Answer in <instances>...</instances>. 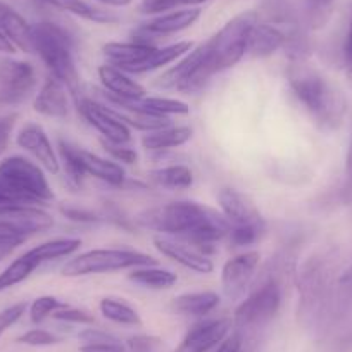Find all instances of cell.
I'll list each match as a JSON object with an SVG mask.
<instances>
[{
    "label": "cell",
    "mask_w": 352,
    "mask_h": 352,
    "mask_svg": "<svg viewBox=\"0 0 352 352\" xmlns=\"http://www.w3.org/2000/svg\"><path fill=\"white\" fill-rule=\"evenodd\" d=\"M135 221L144 228L182 239L199 252H212V243L230 233V223L221 211L190 201L169 202L157 208L142 211Z\"/></svg>",
    "instance_id": "cell-1"
},
{
    "label": "cell",
    "mask_w": 352,
    "mask_h": 352,
    "mask_svg": "<svg viewBox=\"0 0 352 352\" xmlns=\"http://www.w3.org/2000/svg\"><path fill=\"white\" fill-rule=\"evenodd\" d=\"M290 90L321 130H337L347 114V100L337 85L306 64L294 63L289 69Z\"/></svg>",
    "instance_id": "cell-2"
},
{
    "label": "cell",
    "mask_w": 352,
    "mask_h": 352,
    "mask_svg": "<svg viewBox=\"0 0 352 352\" xmlns=\"http://www.w3.org/2000/svg\"><path fill=\"white\" fill-rule=\"evenodd\" d=\"M299 289V323L307 330H320L333 307V268L324 254H314L302 263L297 272Z\"/></svg>",
    "instance_id": "cell-3"
},
{
    "label": "cell",
    "mask_w": 352,
    "mask_h": 352,
    "mask_svg": "<svg viewBox=\"0 0 352 352\" xmlns=\"http://www.w3.org/2000/svg\"><path fill=\"white\" fill-rule=\"evenodd\" d=\"M32 49L38 54L50 71V76L80 99V73L74 63L73 36L63 26L52 21H38L32 25Z\"/></svg>",
    "instance_id": "cell-4"
},
{
    "label": "cell",
    "mask_w": 352,
    "mask_h": 352,
    "mask_svg": "<svg viewBox=\"0 0 352 352\" xmlns=\"http://www.w3.org/2000/svg\"><path fill=\"white\" fill-rule=\"evenodd\" d=\"M0 194L28 206L45 204L54 199L42 166L23 155H11L0 162Z\"/></svg>",
    "instance_id": "cell-5"
},
{
    "label": "cell",
    "mask_w": 352,
    "mask_h": 352,
    "mask_svg": "<svg viewBox=\"0 0 352 352\" xmlns=\"http://www.w3.org/2000/svg\"><path fill=\"white\" fill-rule=\"evenodd\" d=\"M257 23H259L257 12L245 11L230 19L218 33L204 42L208 66L212 74L223 73L242 60L247 54L250 32Z\"/></svg>",
    "instance_id": "cell-6"
},
{
    "label": "cell",
    "mask_w": 352,
    "mask_h": 352,
    "mask_svg": "<svg viewBox=\"0 0 352 352\" xmlns=\"http://www.w3.org/2000/svg\"><path fill=\"white\" fill-rule=\"evenodd\" d=\"M282 283L275 280L252 283L249 296L240 302L233 316L236 331L240 335L256 333L268 327L282 306Z\"/></svg>",
    "instance_id": "cell-7"
},
{
    "label": "cell",
    "mask_w": 352,
    "mask_h": 352,
    "mask_svg": "<svg viewBox=\"0 0 352 352\" xmlns=\"http://www.w3.org/2000/svg\"><path fill=\"white\" fill-rule=\"evenodd\" d=\"M59 155L66 175L73 184L80 185L85 176L90 175L111 187H123L126 184V171L121 164L104 159L94 152L73 145L71 142L59 138Z\"/></svg>",
    "instance_id": "cell-8"
},
{
    "label": "cell",
    "mask_w": 352,
    "mask_h": 352,
    "mask_svg": "<svg viewBox=\"0 0 352 352\" xmlns=\"http://www.w3.org/2000/svg\"><path fill=\"white\" fill-rule=\"evenodd\" d=\"M157 264L154 257L130 249H94L73 257L63 266L64 276L100 275V273L133 270L137 266Z\"/></svg>",
    "instance_id": "cell-9"
},
{
    "label": "cell",
    "mask_w": 352,
    "mask_h": 352,
    "mask_svg": "<svg viewBox=\"0 0 352 352\" xmlns=\"http://www.w3.org/2000/svg\"><path fill=\"white\" fill-rule=\"evenodd\" d=\"M212 76L214 74L209 71L206 47L204 43H201L185 54L182 60L169 67L166 73H162L157 85L162 88H175L184 94H195L202 90Z\"/></svg>",
    "instance_id": "cell-10"
},
{
    "label": "cell",
    "mask_w": 352,
    "mask_h": 352,
    "mask_svg": "<svg viewBox=\"0 0 352 352\" xmlns=\"http://www.w3.org/2000/svg\"><path fill=\"white\" fill-rule=\"evenodd\" d=\"M36 71L32 63L19 59L0 60V106H18L35 92Z\"/></svg>",
    "instance_id": "cell-11"
},
{
    "label": "cell",
    "mask_w": 352,
    "mask_h": 352,
    "mask_svg": "<svg viewBox=\"0 0 352 352\" xmlns=\"http://www.w3.org/2000/svg\"><path fill=\"white\" fill-rule=\"evenodd\" d=\"M261 264V254L256 250L239 254L225 263L221 270L223 294L228 300H240L252 287Z\"/></svg>",
    "instance_id": "cell-12"
},
{
    "label": "cell",
    "mask_w": 352,
    "mask_h": 352,
    "mask_svg": "<svg viewBox=\"0 0 352 352\" xmlns=\"http://www.w3.org/2000/svg\"><path fill=\"white\" fill-rule=\"evenodd\" d=\"M78 111L85 118L88 124H92L97 131L104 137V140L111 144L126 145L131 140V130L109 109L102 104L96 102L87 97L76 99Z\"/></svg>",
    "instance_id": "cell-13"
},
{
    "label": "cell",
    "mask_w": 352,
    "mask_h": 352,
    "mask_svg": "<svg viewBox=\"0 0 352 352\" xmlns=\"http://www.w3.org/2000/svg\"><path fill=\"white\" fill-rule=\"evenodd\" d=\"M221 214L230 226H264V219L252 199L236 188H223L218 194Z\"/></svg>",
    "instance_id": "cell-14"
},
{
    "label": "cell",
    "mask_w": 352,
    "mask_h": 352,
    "mask_svg": "<svg viewBox=\"0 0 352 352\" xmlns=\"http://www.w3.org/2000/svg\"><path fill=\"white\" fill-rule=\"evenodd\" d=\"M232 323L226 318L218 320H204L195 323L182 344L175 349V352H208L212 347H218L223 340L230 335Z\"/></svg>",
    "instance_id": "cell-15"
},
{
    "label": "cell",
    "mask_w": 352,
    "mask_h": 352,
    "mask_svg": "<svg viewBox=\"0 0 352 352\" xmlns=\"http://www.w3.org/2000/svg\"><path fill=\"white\" fill-rule=\"evenodd\" d=\"M16 142L23 151L30 152L45 171L52 173V175H57L60 171V161L57 157V152L54 151L49 135L40 124L26 123L19 130Z\"/></svg>",
    "instance_id": "cell-16"
},
{
    "label": "cell",
    "mask_w": 352,
    "mask_h": 352,
    "mask_svg": "<svg viewBox=\"0 0 352 352\" xmlns=\"http://www.w3.org/2000/svg\"><path fill=\"white\" fill-rule=\"evenodd\" d=\"M154 247L162 256L169 257L175 263L182 264L184 268L192 270L195 273L208 275L214 270V264L206 254L199 252L195 247H188V243H185L184 240H176L168 235H155Z\"/></svg>",
    "instance_id": "cell-17"
},
{
    "label": "cell",
    "mask_w": 352,
    "mask_h": 352,
    "mask_svg": "<svg viewBox=\"0 0 352 352\" xmlns=\"http://www.w3.org/2000/svg\"><path fill=\"white\" fill-rule=\"evenodd\" d=\"M67 92L69 90L59 80L49 76L36 94L35 100H33V109L42 116L64 120L69 114V96H67Z\"/></svg>",
    "instance_id": "cell-18"
},
{
    "label": "cell",
    "mask_w": 352,
    "mask_h": 352,
    "mask_svg": "<svg viewBox=\"0 0 352 352\" xmlns=\"http://www.w3.org/2000/svg\"><path fill=\"white\" fill-rule=\"evenodd\" d=\"M106 99L111 106H123V107H131V109L144 111V113L155 114V116H182V114L190 113V107L188 104L182 102V100L176 99H168V97H140V99H120V97H114L106 94Z\"/></svg>",
    "instance_id": "cell-19"
},
{
    "label": "cell",
    "mask_w": 352,
    "mask_h": 352,
    "mask_svg": "<svg viewBox=\"0 0 352 352\" xmlns=\"http://www.w3.org/2000/svg\"><path fill=\"white\" fill-rule=\"evenodd\" d=\"M99 80L106 94L120 99H140L147 96L144 85L130 76V73L120 69L113 64H104L99 67Z\"/></svg>",
    "instance_id": "cell-20"
},
{
    "label": "cell",
    "mask_w": 352,
    "mask_h": 352,
    "mask_svg": "<svg viewBox=\"0 0 352 352\" xmlns=\"http://www.w3.org/2000/svg\"><path fill=\"white\" fill-rule=\"evenodd\" d=\"M289 35L270 23H257L249 36L247 54L252 57H270L287 47Z\"/></svg>",
    "instance_id": "cell-21"
},
{
    "label": "cell",
    "mask_w": 352,
    "mask_h": 352,
    "mask_svg": "<svg viewBox=\"0 0 352 352\" xmlns=\"http://www.w3.org/2000/svg\"><path fill=\"white\" fill-rule=\"evenodd\" d=\"M201 9L199 8H187V9H176V11H169L166 14L157 16V18L151 19L142 26V32L148 33V35H173L182 30H187L201 18Z\"/></svg>",
    "instance_id": "cell-22"
},
{
    "label": "cell",
    "mask_w": 352,
    "mask_h": 352,
    "mask_svg": "<svg viewBox=\"0 0 352 352\" xmlns=\"http://www.w3.org/2000/svg\"><path fill=\"white\" fill-rule=\"evenodd\" d=\"M0 33H4L16 49L23 52H33L32 49V25L26 23L19 12L0 2Z\"/></svg>",
    "instance_id": "cell-23"
},
{
    "label": "cell",
    "mask_w": 352,
    "mask_h": 352,
    "mask_svg": "<svg viewBox=\"0 0 352 352\" xmlns=\"http://www.w3.org/2000/svg\"><path fill=\"white\" fill-rule=\"evenodd\" d=\"M192 50V42H176L171 43V45H166L157 49L155 47L144 60L137 64H131V66L124 67L123 71L130 74H144V73H151V71L161 69V67L168 66V64L175 63L176 59H180L184 57L185 54L190 52Z\"/></svg>",
    "instance_id": "cell-24"
},
{
    "label": "cell",
    "mask_w": 352,
    "mask_h": 352,
    "mask_svg": "<svg viewBox=\"0 0 352 352\" xmlns=\"http://www.w3.org/2000/svg\"><path fill=\"white\" fill-rule=\"evenodd\" d=\"M155 47L144 40H133V42H109L104 45V56L109 64L118 66L120 69L137 64L144 60Z\"/></svg>",
    "instance_id": "cell-25"
},
{
    "label": "cell",
    "mask_w": 352,
    "mask_h": 352,
    "mask_svg": "<svg viewBox=\"0 0 352 352\" xmlns=\"http://www.w3.org/2000/svg\"><path fill=\"white\" fill-rule=\"evenodd\" d=\"M219 296L212 290H204V292H188L175 297L173 300V309L184 316L202 318L211 314L216 307L219 306Z\"/></svg>",
    "instance_id": "cell-26"
},
{
    "label": "cell",
    "mask_w": 352,
    "mask_h": 352,
    "mask_svg": "<svg viewBox=\"0 0 352 352\" xmlns=\"http://www.w3.org/2000/svg\"><path fill=\"white\" fill-rule=\"evenodd\" d=\"M192 128L188 126H166L161 130L148 131L142 137V147L152 152L169 151V148L182 147L192 138Z\"/></svg>",
    "instance_id": "cell-27"
},
{
    "label": "cell",
    "mask_w": 352,
    "mask_h": 352,
    "mask_svg": "<svg viewBox=\"0 0 352 352\" xmlns=\"http://www.w3.org/2000/svg\"><path fill=\"white\" fill-rule=\"evenodd\" d=\"M148 180L161 188L169 190H185L194 185V173L188 166L173 164L166 168L152 169L148 173Z\"/></svg>",
    "instance_id": "cell-28"
},
{
    "label": "cell",
    "mask_w": 352,
    "mask_h": 352,
    "mask_svg": "<svg viewBox=\"0 0 352 352\" xmlns=\"http://www.w3.org/2000/svg\"><path fill=\"white\" fill-rule=\"evenodd\" d=\"M111 111L126 124L128 128H135V130H140L148 133V131L161 130L171 124L169 118L164 116H155V114L144 113V111L131 109V107H123V106H111Z\"/></svg>",
    "instance_id": "cell-29"
},
{
    "label": "cell",
    "mask_w": 352,
    "mask_h": 352,
    "mask_svg": "<svg viewBox=\"0 0 352 352\" xmlns=\"http://www.w3.org/2000/svg\"><path fill=\"white\" fill-rule=\"evenodd\" d=\"M128 278H130L131 282L138 283V285L147 287V289H154V290L171 289V287L178 282L176 273H173L171 270L157 268V264H151V266H137V268L131 270Z\"/></svg>",
    "instance_id": "cell-30"
},
{
    "label": "cell",
    "mask_w": 352,
    "mask_h": 352,
    "mask_svg": "<svg viewBox=\"0 0 352 352\" xmlns=\"http://www.w3.org/2000/svg\"><path fill=\"white\" fill-rule=\"evenodd\" d=\"M40 264L42 263H40L30 250L23 254V256H19L18 259L12 261L8 268L0 273V292L11 289V287L18 285V283L25 282L28 276H32V273L35 272V270H38Z\"/></svg>",
    "instance_id": "cell-31"
},
{
    "label": "cell",
    "mask_w": 352,
    "mask_h": 352,
    "mask_svg": "<svg viewBox=\"0 0 352 352\" xmlns=\"http://www.w3.org/2000/svg\"><path fill=\"white\" fill-rule=\"evenodd\" d=\"M100 313L106 320L113 321V323L124 324V327H140L142 318L135 307L124 302L123 299H114V297H106L100 300L99 304Z\"/></svg>",
    "instance_id": "cell-32"
},
{
    "label": "cell",
    "mask_w": 352,
    "mask_h": 352,
    "mask_svg": "<svg viewBox=\"0 0 352 352\" xmlns=\"http://www.w3.org/2000/svg\"><path fill=\"white\" fill-rule=\"evenodd\" d=\"M40 2H45V4L52 6V8L71 12V14L74 16H80V18L88 19V21H96V23L116 21V16L100 11V9L97 8H92V6H88L87 2H83V0H40Z\"/></svg>",
    "instance_id": "cell-33"
},
{
    "label": "cell",
    "mask_w": 352,
    "mask_h": 352,
    "mask_svg": "<svg viewBox=\"0 0 352 352\" xmlns=\"http://www.w3.org/2000/svg\"><path fill=\"white\" fill-rule=\"evenodd\" d=\"M80 239H56L33 247V249H30V252H32L40 263H47V261L71 256V254H74L80 249Z\"/></svg>",
    "instance_id": "cell-34"
},
{
    "label": "cell",
    "mask_w": 352,
    "mask_h": 352,
    "mask_svg": "<svg viewBox=\"0 0 352 352\" xmlns=\"http://www.w3.org/2000/svg\"><path fill=\"white\" fill-rule=\"evenodd\" d=\"M333 307L338 314L352 309V266L345 270L340 278L335 282Z\"/></svg>",
    "instance_id": "cell-35"
},
{
    "label": "cell",
    "mask_w": 352,
    "mask_h": 352,
    "mask_svg": "<svg viewBox=\"0 0 352 352\" xmlns=\"http://www.w3.org/2000/svg\"><path fill=\"white\" fill-rule=\"evenodd\" d=\"M64 306H67V304L52 296L38 297V299L33 300L32 306H30V320H32L33 323H42L45 318L52 316L56 311L63 309Z\"/></svg>",
    "instance_id": "cell-36"
},
{
    "label": "cell",
    "mask_w": 352,
    "mask_h": 352,
    "mask_svg": "<svg viewBox=\"0 0 352 352\" xmlns=\"http://www.w3.org/2000/svg\"><path fill=\"white\" fill-rule=\"evenodd\" d=\"M264 232V226H232L228 233V239L233 247L252 245L261 239Z\"/></svg>",
    "instance_id": "cell-37"
},
{
    "label": "cell",
    "mask_w": 352,
    "mask_h": 352,
    "mask_svg": "<svg viewBox=\"0 0 352 352\" xmlns=\"http://www.w3.org/2000/svg\"><path fill=\"white\" fill-rule=\"evenodd\" d=\"M18 342L19 344L32 345V347H49V345L60 344L63 338L50 333V331L42 330V328H35V330H30L23 333L21 337H18Z\"/></svg>",
    "instance_id": "cell-38"
},
{
    "label": "cell",
    "mask_w": 352,
    "mask_h": 352,
    "mask_svg": "<svg viewBox=\"0 0 352 352\" xmlns=\"http://www.w3.org/2000/svg\"><path fill=\"white\" fill-rule=\"evenodd\" d=\"M52 318L57 321H64V323H74V324L96 323L94 314L87 313V311L83 309H76V307H71V306H64L63 309L56 311V313L52 314Z\"/></svg>",
    "instance_id": "cell-39"
},
{
    "label": "cell",
    "mask_w": 352,
    "mask_h": 352,
    "mask_svg": "<svg viewBox=\"0 0 352 352\" xmlns=\"http://www.w3.org/2000/svg\"><path fill=\"white\" fill-rule=\"evenodd\" d=\"M25 311H26L25 302L14 304V306L8 307V309L0 311V337H2V335H4L12 324H16L19 320H21Z\"/></svg>",
    "instance_id": "cell-40"
},
{
    "label": "cell",
    "mask_w": 352,
    "mask_h": 352,
    "mask_svg": "<svg viewBox=\"0 0 352 352\" xmlns=\"http://www.w3.org/2000/svg\"><path fill=\"white\" fill-rule=\"evenodd\" d=\"M104 147H106V151L109 152L118 162H124V164H137L138 154L135 148L128 147V145L111 144V142H106V140H104Z\"/></svg>",
    "instance_id": "cell-41"
},
{
    "label": "cell",
    "mask_w": 352,
    "mask_h": 352,
    "mask_svg": "<svg viewBox=\"0 0 352 352\" xmlns=\"http://www.w3.org/2000/svg\"><path fill=\"white\" fill-rule=\"evenodd\" d=\"M161 345V338L152 335H135L128 340V347L131 352H154Z\"/></svg>",
    "instance_id": "cell-42"
},
{
    "label": "cell",
    "mask_w": 352,
    "mask_h": 352,
    "mask_svg": "<svg viewBox=\"0 0 352 352\" xmlns=\"http://www.w3.org/2000/svg\"><path fill=\"white\" fill-rule=\"evenodd\" d=\"M83 344H107V342H120L114 335L106 333L102 330H96V328H87V330L80 331L78 335Z\"/></svg>",
    "instance_id": "cell-43"
},
{
    "label": "cell",
    "mask_w": 352,
    "mask_h": 352,
    "mask_svg": "<svg viewBox=\"0 0 352 352\" xmlns=\"http://www.w3.org/2000/svg\"><path fill=\"white\" fill-rule=\"evenodd\" d=\"M176 8V0H142L140 11L145 14H159Z\"/></svg>",
    "instance_id": "cell-44"
},
{
    "label": "cell",
    "mask_w": 352,
    "mask_h": 352,
    "mask_svg": "<svg viewBox=\"0 0 352 352\" xmlns=\"http://www.w3.org/2000/svg\"><path fill=\"white\" fill-rule=\"evenodd\" d=\"M242 345L243 337L235 330L218 345V349L214 352H242Z\"/></svg>",
    "instance_id": "cell-45"
},
{
    "label": "cell",
    "mask_w": 352,
    "mask_h": 352,
    "mask_svg": "<svg viewBox=\"0 0 352 352\" xmlns=\"http://www.w3.org/2000/svg\"><path fill=\"white\" fill-rule=\"evenodd\" d=\"M80 352H124L121 342H107V344H83Z\"/></svg>",
    "instance_id": "cell-46"
},
{
    "label": "cell",
    "mask_w": 352,
    "mask_h": 352,
    "mask_svg": "<svg viewBox=\"0 0 352 352\" xmlns=\"http://www.w3.org/2000/svg\"><path fill=\"white\" fill-rule=\"evenodd\" d=\"M14 116H0V152L4 151L6 145H8L12 128H14Z\"/></svg>",
    "instance_id": "cell-47"
},
{
    "label": "cell",
    "mask_w": 352,
    "mask_h": 352,
    "mask_svg": "<svg viewBox=\"0 0 352 352\" xmlns=\"http://www.w3.org/2000/svg\"><path fill=\"white\" fill-rule=\"evenodd\" d=\"M60 211H63V214H66L69 219H74V221H90L92 223V221H97V219H99L96 214H94V212L87 211V209L73 208V206H71V208H63Z\"/></svg>",
    "instance_id": "cell-48"
},
{
    "label": "cell",
    "mask_w": 352,
    "mask_h": 352,
    "mask_svg": "<svg viewBox=\"0 0 352 352\" xmlns=\"http://www.w3.org/2000/svg\"><path fill=\"white\" fill-rule=\"evenodd\" d=\"M344 57H345V64H347L349 69L352 71V19L351 25H349V32L347 36H345V45H344Z\"/></svg>",
    "instance_id": "cell-49"
},
{
    "label": "cell",
    "mask_w": 352,
    "mask_h": 352,
    "mask_svg": "<svg viewBox=\"0 0 352 352\" xmlns=\"http://www.w3.org/2000/svg\"><path fill=\"white\" fill-rule=\"evenodd\" d=\"M23 206H28V204H23V202L14 201V199L8 197V195L0 194V212H6L9 209H14V208H23Z\"/></svg>",
    "instance_id": "cell-50"
},
{
    "label": "cell",
    "mask_w": 352,
    "mask_h": 352,
    "mask_svg": "<svg viewBox=\"0 0 352 352\" xmlns=\"http://www.w3.org/2000/svg\"><path fill=\"white\" fill-rule=\"evenodd\" d=\"M345 176H347V188L352 192V145L349 147L347 159H345Z\"/></svg>",
    "instance_id": "cell-51"
},
{
    "label": "cell",
    "mask_w": 352,
    "mask_h": 352,
    "mask_svg": "<svg viewBox=\"0 0 352 352\" xmlns=\"http://www.w3.org/2000/svg\"><path fill=\"white\" fill-rule=\"evenodd\" d=\"M16 50V47L12 45L11 40L4 35V33H0V52L6 54H12Z\"/></svg>",
    "instance_id": "cell-52"
},
{
    "label": "cell",
    "mask_w": 352,
    "mask_h": 352,
    "mask_svg": "<svg viewBox=\"0 0 352 352\" xmlns=\"http://www.w3.org/2000/svg\"><path fill=\"white\" fill-rule=\"evenodd\" d=\"M96 2H100V4L113 6V8H126L130 6L133 0H96Z\"/></svg>",
    "instance_id": "cell-53"
},
{
    "label": "cell",
    "mask_w": 352,
    "mask_h": 352,
    "mask_svg": "<svg viewBox=\"0 0 352 352\" xmlns=\"http://www.w3.org/2000/svg\"><path fill=\"white\" fill-rule=\"evenodd\" d=\"M311 4L316 6V8H327V6H330L333 0H309Z\"/></svg>",
    "instance_id": "cell-54"
}]
</instances>
